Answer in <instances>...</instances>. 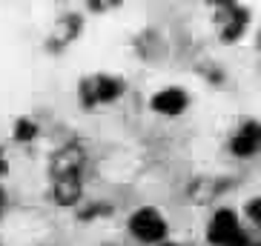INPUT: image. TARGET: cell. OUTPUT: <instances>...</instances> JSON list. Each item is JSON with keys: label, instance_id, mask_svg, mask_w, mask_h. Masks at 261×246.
Returning <instances> with one entry per match:
<instances>
[{"label": "cell", "instance_id": "obj_1", "mask_svg": "<svg viewBox=\"0 0 261 246\" xmlns=\"http://www.w3.org/2000/svg\"><path fill=\"white\" fill-rule=\"evenodd\" d=\"M84 152L77 146H66L52 158V192L63 206H69L81 198L84 186Z\"/></svg>", "mask_w": 261, "mask_h": 246}, {"label": "cell", "instance_id": "obj_2", "mask_svg": "<svg viewBox=\"0 0 261 246\" xmlns=\"http://www.w3.org/2000/svg\"><path fill=\"white\" fill-rule=\"evenodd\" d=\"M207 238L213 243H221V246H244V232L238 229V221L232 212L221 209V212H215L213 221H210V229H207Z\"/></svg>", "mask_w": 261, "mask_h": 246}, {"label": "cell", "instance_id": "obj_3", "mask_svg": "<svg viewBox=\"0 0 261 246\" xmlns=\"http://www.w3.org/2000/svg\"><path fill=\"white\" fill-rule=\"evenodd\" d=\"M129 229H132V235H135L138 240L152 243V240H161L164 235H167V223H164V218L158 215L155 209H141V212L132 215Z\"/></svg>", "mask_w": 261, "mask_h": 246}, {"label": "cell", "instance_id": "obj_4", "mask_svg": "<svg viewBox=\"0 0 261 246\" xmlns=\"http://www.w3.org/2000/svg\"><path fill=\"white\" fill-rule=\"evenodd\" d=\"M121 95V83H115V80H109V77H95V80H89V83L84 86V98L92 103V100H112Z\"/></svg>", "mask_w": 261, "mask_h": 246}, {"label": "cell", "instance_id": "obj_5", "mask_svg": "<svg viewBox=\"0 0 261 246\" xmlns=\"http://www.w3.org/2000/svg\"><path fill=\"white\" fill-rule=\"evenodd\" d=\"M184 106H187V95L181 89H164L152 98V109L161 112V115H178Z\"/></svg>", "mask_w": 261, "mask_h": 246}, {"label": "cell", "instance_id": "obj_6", "mask_svg": "<svg viewBox=\"0 0 261 246\" xmlns=\"http://www.w3.org/2000/svg\"><path fill=\"white\" fill-rule=\"evenodd\" d=\"M258 143H261V129H258V123H247L244 129H241L236 138H232V152L241 155V158H247V155H255Z\"/></svg>", "mask_w": 261, "mask_h": 246}, {"label": "cell", "instance_id": "obj_7", "mask_svg": "<svg viewBox=\"0 0 261 246\" xmlns=\"http://www.w3.org/2000/svg\"><path fill=\"white\" fill-rule=\"evenodd\" d=\"M35 132H38V126H35L32 120H20L17 129H15V135H17V140H29V138H35Z\"/></svg>", "mask_w": 261, "mask_h": 246}, {"label": "cell", "instance_id": "obj_8", "mask_svg": "<svg viewBox=\"0 0 261 246\" xmlns=\"http://www.w3.org/2000/svg\"><path fill=\"white\" fill-rule=\"evenodd\" d=\"M0 212H3V192H0Z\"/></svg>", "mask_w": 261, "mask_h": 246}, {"label": "cell", "instance_id": "obj_9", "mask_svg": "<svg viewBox=\"0 0 261 246\" xmlns=\"http://www.w3.org/2000/svg\"><path fill=\"white\" fill-rule=\"evenodd\" d=\"M3 169H6V163H3V161H0V172H3Z\"/></svg>", "mask_w": 261, "mask_h": 246}, {"label": "cell", "instance_id": "obj_10", "mask_svg": "<svg viewBox=\"0 0 261 246\" xmlns=\"http://www.w3.org/2000/svg\"><path fill=\"white\" fill-rule=\"evenodd\" d=\"M164 246H178V243H164Z\"/></svg>", "mask_w": 261, "mask_h": 246}, {"label": "cell", "instance_id": "obj_11", "mask_svg": "<svg viewBox=\"0 0 261 246\" xmlns=\"http://www.w3.org/2000/svg\"><path fill=\"white\" fill-rule=\"evenodd\" d=\"M244 246H247V243H244Z\"/></svg>", "mask_w": 261, "mask_h": 246}]
</instances>
